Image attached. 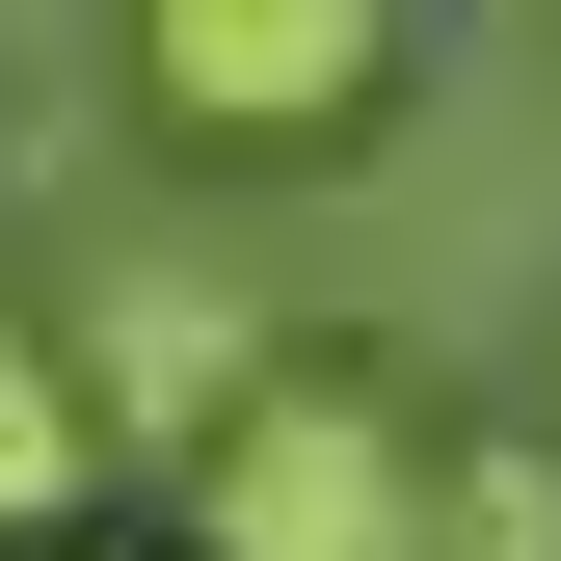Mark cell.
I'll list each match as a JSON object with an SVG mask.
<instances>
[{"mask_svg":"<svg viewBox=\"0 0 561 561\" xmlns=\"http://www.w3.org/2000/svg\"><path fill=\"white\" fill-rule=\"evenodd\" d=\"M428 561H561V428H455V481H428Z\"/></svg>","mask_w":561,"mask_h":561,"instance_id":"obj_4","label":"cell"},{"mask_svg":"<svg viewBox=\"0 0 561 561\" xmlns=\"http://www.w3.org/2000/svg\"><path fill=\"white\" fill-rule=\"evenodd\" d=\"M54 561H107V535H54Z\"/></svg>","mask_w":561,"mask_h":561,"instance_id":"obj_5","label":"cell"},{"mask_svg":"<svg viewBox=\"0 0 561 561\" xmlns=\"http://www.w3.org/2000/svg\"><path fill=\"white\" fill-rule=\"evenodd\" d=\"M375 81H401L375 0H161V27H134V107L161 134H347Z\"/></svg>","mask_w":561,"mask_h":561,"instance_id":"obj_2","label":"cell"},{"mask_svg":"<svg viewBox=\"0 0 561 561\" xmlns=\"http://www.w3.org/2000/svg\"><path fill=\"white\" fill-rule=\"evenodd\" d=\"M81 481H107L81 347H54V321H0V561H54V535H81Z\"/></svg>","mask_w":561,"mask_h":561,"instance_id":"obj_3","label":"cell"},{"mask_svg":"<svg viewBox=\"0 0 561 561\" xmlns=\"http://www.w3.org/2000/svg\"><path fill=\"white\" fill-rule=\"evenodd\" d=\"M428 481H455V428L401 375L267 347V401L187 455V561H428Z\"/></svg>","mask_w":561,"mask_h":561,"instance_id":"obj_1","label":"cell"}]
</instances>
